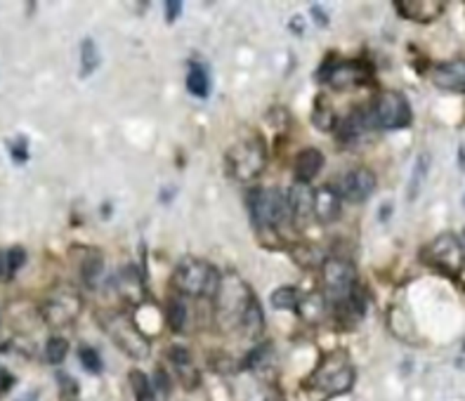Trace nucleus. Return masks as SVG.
Here are the masks:
<instances>
[{
	"label": "nucleus",
	"mask_w": 465,
	"mask_h": 401,
	"mask_svg": "<svg viewBox=\"0 0 465 401\" xmlns=\"http://www.w3.org/2000/svg\"><path fill=\"white\" fill-rule=\"evenodd\" d=\"M79 312H81V300L74 293H62V295L50 297L43 304V316L52 326H67V323H71L79 316Z\"/></svg>",
	"instance_id": "obj_10"
},
{
	"label": "nucleus",
	"mask_w": 465,
	"mask_h": 401,
	"mask_svg": "<svg viewBox=\"0 0 465 401\" xmlns=\"http://www.w3.org/2000/svg\"><path fill=\"white\" fill-rule=\"evenodd\" d=\"M12 158L17 161V163H24V161L28 158V145H26V140L24 137H19L17 142H12Z\"/></svg>",
	"instance_id": "obj_36"
},
{
	"label": "nucleus",
	"mask_w": 465,
	"mask_h": 401,
	"mask_svg": "<svg viewBox=\"0 0 465 401\" xmlns=\"http://www.w3.org/2000/svg\"><path fill=\"white\" fill-rule=\"evenodd\" d=\"M432 83L439 90H451V92H463L465 90V59H454V62H444L432 69L430 74Z\"/></svg>",
	"instance_id": "obj_12"
},
{
	"label": "nucleus",
	"mask_w": 465,
	"mask_h": 401,
	"mask_svg": "<svg viewBox=\"0 0 465 401\" xmlns=\"http://www.w3.org/2000/svg\"><path fill=\"white\" fill-rule=\"evenodd\" d=\"M241 328L248 340H255L262 333V328H265V316H262V307L258 304V300H253L248 304L246 314H243V321H241Z\"/></svg>",
	"instance_id": "obj_24"
},
{
	"label": "nucleus",
	"mask_w": 465,
	"mask_h": 401,
	"mask_svg": "<svg viewBox=\"0 0 465 401\" xmlns=\"http://www.w3.org/2000/svg\"><path fill=\"white\" fill-rule=\"evenodd\" d=\"M172 281H175L177 290L184 293V295H192V297L215 295L218 286H220L218 272L204 260H184V262H180V267H177Z\"/></svg>",
	"instance_id": "obj_2"
},
{
	"label": "nucleus",
	"mask_w": 465,
	"mask_h": 401,
	"mask_svg": "<svg viewBox=\"0 0 465 401\" xmlns=\"http://www.w3.org/2000/svg\"><path fill=\"white\" fill-rule=\"evenodd\" d=\"M38 397H40V392L38 390H31V392H26L24 397H19L17 401H38Z\"/></svg>",
	"instance_id": "obj_45"
},
{
	"label": "nucleus",
	"mask_w": 465,
	"mask_h": 401,
	"mask_svg": "<svg viewBox=\"0 0 465 401\" xmlns=\"http://www.w3.org/2000/svg\"><path fill=\"white\" fill-rule=\"evenodd\" d=\"M371 113V123L373 128H383V130H399V128H407L411 123V106L404 95L395 92H383L375 104L368 109Z\"/></svg>",
	"instance_id": "obj_5"
},
{
	"label": "nucleus",
	"mask_w": 465,
	"mask_h": 401,
	"mask_svg": "<svg viewBox=\"0 0 465 401\" xmlns=\"http://www.w3.org/2000/svg\"><path fill=\"white\" fill-rule=\"evenodd\" d=\"M187 90L194 95V97L206 99L211 95V76H208V69L201 67V64H194L187 74Z\"/></svg>",
	"instance_id": "obj_22"
},
{
	"label": "nucleus",
	"mask_w": 465,
	"mask_h": 401,
	"mask_svg": "<svg viewBox=\"0 0 465 401\" xmlns=\"http://www.w3.org/2000/svg\"><path fill=\"white\" fill-rule=\"evenodd\" d=\"M288 28L295 35H302V33H305V19H302L300 15H293V17H291V22H288Z\"/></svg>",
	"instance_id": "obj_40"
},
{
	"label": "nucleus",
	"mask_w": 465,
	"mask_h": 401,
	"mask_svg": "<svg viewBox=\"0 0 465 401\" xmlns=\"http://www.w3.org/2000/svg\"><path fill=\"white\" fill-rule=\"evenodd\" d=\"M309 12H312L314 24H317V26H321V28H326V26H329V22H331V19H329V15H326L321 5H312V8H309Z\"/></svg>",
	"instance_id": "obj_39"
},
{
	"label": "nucleus",
	"mask_w": 465,
	"mask_h": 401,
	"mask_svg": "<svg viewBox=\"0 0 465 401\" xmlns=\"http://www.w3.org/2000/svg\"><path fill=\"white\" fill-rule=\"evenodd\" d=\"M366 79V69L359 62H341L329 71V83L333 88L345 90Z\"/></svg>",
	"instance_id": "obj_17"
},
{
	"label": "nucleus",
	"mask_w": 465,
	"mask_h": 401,
	"mask_svg": "<svg viewBox=\"0 0 465 401\" xmlns=\"http://www.w3.org/2000/svg\"><path fill=\"white\" fill-rule=\"evenodd\" d=\"M118 295L130 304H140L145 297V288H142V279L137 274L135 267H125L123 272H118Z\"/></svg>",
	"instance_id": "obj_18"
},
{
	"label": "nucleus",
	"mask_w": 465,
	"mask_h": 401,
	"mask_svg": "<svg viewBox=\"0 0 465 401\" xmlns=\"http://www.w3.org/2000/svg\"><path fill=\"white\" fill-rule=\"evenodd\" d=\"M375 189V175L366 167H357L350 175L343 177V196L350 203H361L373 194Z\"/></svg>",
	"instance_id": "obj_11"
},
{
	"label": "nucleus",
	"mask_w": 465,
	"mask_h": 401,
	"mask_svg": "<svg viewBox=\"0 0 465 401\" xmlns=\"http://www.w3.org/2000/svg\"><path fill=\"white\" fill-rule=\"evenodd\" d=\"M392 215V203H385V206H380V213H378V220L380 222H385L387 218Z\"/></svg>",
	"instance_id": "obj_44"
},
{
	"label": "nucleus",
	"mask_w": 465,
	"mask_h": 401,
	"mask_svg": "<svg viewBox=\"0 0 465 401\" xmlns=\"http://www.w3.org/2000/svg\"><path fill=\"white\" fill-rule=\"evenodd\" d=\"M130 385H133L137 401H156L158 399L156 392H154L152 380H149L142 370H133V373H130Z\"/></svg>",
	"instance_id": "obj_27"
},
{
	"label": "nucleus",
	"mask_w": 465,
	"mask_h": 401,
	"mask_svg": "<svg viewBox=\"0 0 465 401\" xmlns=\"http://www.w3.org/2000/svg\"><path fill=\"white\" fill-rule=\"evenodd\" d=\"M368 128H373L371 113H368V109L366 111L357 109V111H352L350 116L341 123V140L343 142H352V140H357V137H361Z\"/></svg>",
	"instance_id": "obj_19"
},
{
	"label": "nucleus",
	"mask_w": 465,
	"mask_h": 401,
	"mask_svg": "<svg viewBox=\"0 0 465 401\" xmlns=\"http://www.w3.org/2000/svg\"><path fill=\"white\" fill-rule=\"evenodd\" d=\"M321 167H324V154H321L319 149H314V147L302 149V152L297 154V158H295V177H297V182L309 184L314 177L319 175Z\"/></svg>",
	"instance_id": "obj_16"
},
{
	"label": "nucleus",
	"mask_w": 465,
	"mask_h": 401,
	"mask_svg": "<svg viewBox=\"0 0 465 401\" xmlns=\"http://www.w3.org/2000/svg\"><path fill=\"white\" fill-rule=\"evenodd\" d=\"M168 357L172 359V363L177 366V370H187L192 366V354H189L184 347H170Z\"/></svg>",
	"instance_id": "obj_33"
},
{
	"label": "nucleus",
	"mask_w": 465,
	"mask_h": 401,
	"mask_svg": "<svg viewBox=\"0 0 465 401\" xmlns=\"http://www.w3.org/2000/svg\"><path fill=\"white\" fill-rule=\"evenodd\" d=\"M354 385V368L348 361H336V359H326L321 368L314 373V387H319L329 397H338L352 390Z\"/></svg>",
	"instance_id": "obj_9"
},
{
	"label": "nucleus",
	"mask_w": 465,
	"mask_h": 401,
	"mask_svg": "<svg viewBox=\"0 0 465 401\" xmlns=\"http://www.w3.org/2000/svg\"><path fill=\"white\" fill-rule=\"evenodd\" d=\"M297 290L291 288V286H284V288H277L272 293V304L277 309H297Z\"/></svg>",
	"instance_id": "obj_29"
},
{
	"label": "nucleus",
	"mask_w": 465,
	"mask_h": 401,
	"mask_svg": "<svg viewBox=\"0 0 465 401\" xmlns=\"http://www.w3.org/2000/svg\"><path fill=\"white\" fill-rule=\"evenodd\" d=\"M24 262H26V253H24V248H19V245L12 248L8 253V277H12L15 272H19Z\"/></svg>",
	"instance_id": "obj_35"
},
{
	"label": "nucleus",
	"mask_w": 465,
	"mask_h": 401,
	"mask_svg": "<svg viewBox=\"0 0 465 401\" xmlns=\"http://www.w3.org/2000/svg\"><path fill=\"white\" fill-rule=\"evenodd\" d=\"M395 10L411 22L427 24L442 15L444 3H439V0H399L395 3Z\"/></svg>",
	"instance_id": "obj_13"
},
{
	"label": "nucleus",
	"mask_w": 465,
	"mask_h": 401,
	"mask_svg": "<svg viewBox=\"0 0 465 401\" xmlns=\"http://www.w3.org/2000/svg\"><path fill=\"white\" fill-rule=\"evenodd\" d=\"M265 163H267V149L260 137L238 142L227 154V167L231 177L238 179V182H248V179L258 177L265 170Z\"/></svg>",
	"instance_id": "obj_3"
},
{
	"label": "nucleus",
	"mask_w": 465,
	"mask_h": 401,
	"mask_svg": "<svg viewBox=\"0 0 465 401\" xmlns=\"http://www.w3.org/2000/svg\"><path fill=\"white\" fill-rule=\"evenodd\" d=\"M8 277V253L0 250V279Z\"/></svg>",
	"instance_id": "obj_43"
},
{
	"label": "nucleus",
	"mask_w": 465,
	"mask_h": 401,
	"mask_svg": "<svg viewBox=\"0 0 465 401\" xmlns=\"http://www.w3.org/2000/svg\"><path fill=\"white\" fill-rule=\"evenodd\" d=\"M427 170H430V156H427V154H421V156L416 158L414 172H411V179H409V194H407L409 201L418 199L423 182H425V177H427Z\"/></svg>",
	"instance_id": "obj_25"
},
{
	"label": "nucleus",
	"mask_w": 465,
	"mask_h": 401,
	"mask_svg": "<svg viewBox=\"0 0 465 401\" xmlns=\"http://www.w3.org/2000/svg\"><path fill=\"white\" fill-rule=\"evenodd\" d=\"M291 257H293L295 265L302 267V269H314L319 265L324 267V262H326V253L319 248L317 243H300V245H295V248L291 250Z\"/></svg>",
	"instance_id": "obj_21"
},
{
	"label": "nucleus",
	"mask_w": 465,
	"mask_h": 401,
	"mask_svg": "<svg viewBox=\"0 0 465 401\" xmlns=\"http://www.w3.org/2000/svg\"><path fill=\"white\" fill-rule=\"evenodd\" d=\"M326 309H329V304H326V297L321 295V293H309V295H305L300 302H297V314H300V319L307 323L324 321Z\"/></svg>",
	"instance_id": "obj_20"
},
{
	"label": "nucleus",
	"mask_w": 465,
	"mask_h": 401,
	"mask_svg": "<svg viewBox=\"0 0 465 401\" xmlns=\"http://www.w3.org/2000/svg\"><path fill=\"white\" fill-rule=\"evenodd\" d=\"M458 163H461V167L465 170V149H463V147L458 149Z\"/></svg>",
	"instance_id": "obj_47"
},
{
	"label": "nucleus",
	"mask_w": 465,
	"mask_h": 401,
	"mask_svg": "<svg viewBox=\"0 0 465 401\" xmlns=\"http://www.w3.org/2000/svg\"><path fill=\"white\" fill-rule=\"evenodd\" d=\"M99 64H102V57H99L97 43H95L92 38H83V43H81V79L92 76L95 71L99 69Z\"/></svg>",
	"instance_id": "obj_23"
},
{
	"label": "nucleus",
	"mask_w": 465,
	"mask_h": 401,
	"mask_svg": "<svg viewBox=\"0 0 465 401\" xmlns=\"http://www.w3.org/2000/svg\"><path fill=\"white\" fill-rule=\"evenodd\" d=\"M168 321L170 328L175 333L184 331V321H187V304H184L180 297H172L168 302Z\"/></svg>",
	"instance_id": "obj_28"
},
{
	"label": "nucleus",
	"mask_w": 465,
	"mask_h": 401,
	"mask_svg": "<svg viewBox=\"0 0 465 401\" xmlns=\"http://www.w3.org/2000/svg\"><path fill=\"white\" fill-rule=\"evenodd\" d=\"M286 201H288V215L297 224H305L314 213V191L309 189V184L295 182L286 194Z\"/></svg>",
	"instance_id": "obj_14"
},
{
	"label": "nucleus",
	"mask_w": 465,
	"mask_h": 401,
	"mask_svg": "<svg viewBox=\"0 0 465 401\" xmlns=\"http://www.w3.org/2000/svg\"><path fill=\"white\" fill-rule=\"evenodd\" d=\"M312 121L317 125L319 130H331L333 125H336V113L331 111V106H324L321 101H317V106H314V113H312Z\"/></svg>",
	"instance_id": "obj_31"
},
{
	"label": "nucleus",
	"mask_w": 465,
	"mask_h": 401,
	"mask_svg": "<svg viewBox=\"0 0 465 401\" xmlns=\"http://www.w3.org/2000/svg\"><path fill=\"white\" fill-rule=\"evenodd\" d=\"M57 378H59V385H62V392L67 394L69 399H71V397H76V390H79V387H76V382L71 380V375H64V373H59Z\"/></svg>",
	"instance_id": "obj_38"
},
{
	"label": "nucleus",
	"mask_w": 465,
	"mask_h": 401,
	"mask_svg": "<svg viewBox=\"0 0 465 401\" xmlns=\"http://www.w3.org/2000/svg\"><path fill=\"white\" fill-rule=\"evenodd\" d=\"M67 352H69V343L64 338H59V335H55V338H50L47 340V345H45V357H47V361L50 363H62L64 359H67Z\"/></svg>",
	"instance_id": "obj_30"
},
{
	"label": "nucleus",
	"mask_w": 465,
	"mask_h": 401,
	"mask_svg": "<svg viewBox=\"0 0 465 401\" xmlns=\"http://www.w3.org/2000/svg\"><path fill=\"white\" fill-rule=\"evenodd\" d=\"M314 215L321 224H331L341 218V191L333 187H321L314 191Z\"/></svg>",
	"instance_id": "obj_15"
},
{
	"label": "nucleus",
	"mask_w": 465,
	"mask_h": 401,
	"mask_svg": "<svg viewBox=\"0 0 465 401\" xmlns=\"http://www.w3.org/2000/svg\"><path fill=\"white\" fill-rule=\"evenodd\" d=\"M79 357H81V363H83V368L85 370H90V373H99V370H102V359H99L97 350L83 345L79 350Z\"/></svg>",
	"instance_id": "obj_32"
},
{
	"label": "nucleus",
	"mask_w": 465,
	"mask_h": 401,
	"mask_svg": "<svg viewBox=\"0 0 465 401\" xmlns=\"http://www.w3.org/2000/svg\"><path fill=\"white\" fill-rule=\"evenodd\" d=\"M250 215L258 229H270L288 215V201L282 189H255L250 194Z\"/></svg>",
	"instance_id": "obj_6"
},
{
	"label": "nucleus",
	"mask_w": 465,
	"mask_h": 401,
	"mask_svg": "<svg viewBox=\"0 0 465 401\" xmlns=\"http://www.w3.org/2000/svg\"><path fill=\"white\" fill-rule=\"evenodd\" d=\"M270 352H272V345H270V343L258 345V347H255V350L246 357V359H248V361H246V368H258L260 363L265 361V357L270 354Z\"/></svg>",
	"instance_id": "obj_34"
},
{
	"label": "nucleus",
	"mask_w": 465,
	"mask_h": 401,
	"mask_svg": "<svg viewBox=\"0 0 465 401\" xmlns=\"http://www.w3.org/2000/svg\"><path fill=\"white\" fill-rule=\"evenodd\" d=\"M423 257H425L430 265L444 269V272L451 274V277H456V274H461L465 269V248H463L461 238L456 234H451V231L439 234L434 238V241L425 248Z\"/></svg>",
	"instance_id": "obj_7"
},
{
	"label": "nucleus",
	"mask_w": 465,
	"mask_h": 401,
	"mask_svg": "<svg viewBox=\"0 0 465 401\" xmlns=\"http://www.w3.org/2000/svg\"><path fill=\"white\" fill-rule=\"evenodd\" d=\"M324 284L333 302L336 304L345 302L352 293H354V284H357L354 265L348 260H341V257H329V260L324 262Z\"/></svg>",
	"instance_id": "obj_8"
},
{
	"label": "nucleus",
	"mask_w": 465,
	"mask_h": 401,
	"mask_svg": "<svg viewBox=\"0 0 465 401\" xmlns=\"http://www.w3.org/2000/svg\"><path fill=\"white\" fill-rule=\"evenodd\" d=\"M12 382H15V380H12V375H10L3 366H0V397H3V394L10 390Z\"/></svg>",
	"instance_id": "obj_42"
},
{
	"label": "nucleus",
	"mask_w": 465,
	"mask_h": 401,
	"mask_svg": "<svg viewBox=\"0 0 465 401\" xmlns=\"http://www.w3.org/2000/svg\"><path fill=\"white\" fill-rule=\"evenodd\" d=\"M175 191H177V189H172V187H165V191H163V194H161V201H163V203H168V201H170V196L175 194Z\"/></svg>",
	"instance_id": "obj_46"
},
{
	"label": "nucleus",
	"mask_w": 465,
	"mask_h": 401,
	"mask_svg": "<svg viewBox=\"0 0 465 401\" xmlns=\"http://www.w3.org/2000/svg\"><path fill=\"white\" fill-rule=\"evenodd\" d=\"M158 394H168V375L163 370H156V397Z\"/></svg>",
	"instance_id": "obj_41"
},
{
	"label": "nucleus",
	"mask_w": 465,
	"mask_h": 401,
	"mask_svg": "<svg viewBox=\"0 0 465 401\" xmlns=\"http://www.w3.org/2000/svg\"><path fill=\"white\" fill-rule=\"evenodd\" d=\"M99 323L106 331L114 345L118 350H123L130 359H147L149 352H152V345H149L147 335L130 323L121 314H102L99 316Z\"/></svg>",
	"instance_id": "obj_4"
},
{
	"label": "nucleus",
	"mask_w": 465,
	"mask_h": 401,
	"mask_svg": "<svg viewBox=\"0 0 465 401\" xmlns=\"http://www.w3.org/2000/svg\"><path fill=\"white\" fill-rule=\"evenodd\" d=\"M102 267H104V260L97 250H88V253L83 255L81 274H83V279H85L88 286H95V281H97V277L102 274Z\"/></svg>",
	"instance_id": "obj_26"
},
{
	"label": "nucleus",
	"mask_w": 465,
	"mask_h": 401,
	"mask_svg": "<svg viewBox=\"0 0 465 401\" xmlns=\"http://www.w3.org/2000/svg\"><path fill=\"white\" fill-rule=\"evenodd\" d=\"M253 293H250L248 284L238 274L229 272L220 279L218 293H215V309H218V321L225 328L241 326L243 314H246L248 304L253 302Z\"/></svg>",
	"instance_id": "obj_1"
},
{
	"label": "nucleus",
	"mask_w": 465,
	"mask_h": 401,
	"mask_svg": "<svg viewBox=\"0 0 465 401\" xmlns=\"http://www.w3.org/2000/svg\"><path fill=\"white\" fill-rule=\"evenodd\" d=\"M180 12H182L180 0H168V3H165V22L172 24L177 19V17H180Z\"/></svg>",
	"instance_id": "obj_37"
}]
</instances>
